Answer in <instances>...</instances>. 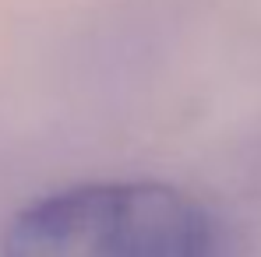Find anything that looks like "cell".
<instances>
[{"instance_id": "6da1fadb", "label": "cell", "mask_w": 261, "mask_h": 257, "mask_svg": "<svg viewBox=\"0 0 261 257\" xmlns=\"http://www.w3.org/2000/svg\"><path fill=\"white\" fill-rule=\"evenodd\" d=\"M0 257H226L216 218L155 180L78 183L25 205Z\"/></svg>"}]
</instances>
